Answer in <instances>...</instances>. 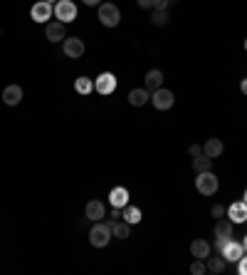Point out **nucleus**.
<instances>
[{
    "label": "nucleus",
    "mask_w": 247,
    "mask_h": 275,
    "mask_svg": "<svg viewBox=\"0 0 247 275\" xmlns=\"http://www.w3.org/2000/svg\"><path fill=\"white\" fill-rule=\"evenodd\" d=\"M138 8H143V10H151V8H156V0H136Z\"/></svg>",
    "instance_id": "cd10ccee"
},
{
    "label": "nucleus",
    "mask_w": 247,
    "mask_h": 275,
    "mask_svg": "<svg viewBox=\"0 0 247 275\" xmlns=\"http://www.w3.org/2000/svg\"><path fill=\"white\" fill-rule=\"evenodd\" d=\"M84 5H101V0H84Z\"/></svg>",
    "instance_id": "72a5a7b5"
},
{
    "label": "nucleus",
    "mask_w": 247,
    "mask_h": 275,
    "mask_svg": "<svg viewBox=\"0 0 247 275\" xmlns=\"http://www.w3.org/2000/svg\"><path fill=\"white\" fill-rule=\"evenodd\" d=\"M109 201H111V206L123 208L126 204H129V191H126L123 186H116V189H111L109 191Z\"/></svg>",
    "instance_id": "4468645a"
},
{
    "label": "nucleus",
    "mask_w": 247,
    "mask_h": 275,
    "mask_svg": "<svg viewBox=\"0 0 247 275\" xmlns=\"http://www.w3.org/2000/svg\"><path fill=\"white\" fill-rule=\"evenodd\" d=\"M205 265H208V273L220 275L222 270H225V258H222V255H220V258H210V261H208Z\"/></svg>",
    "instance_id": "b1692460"
},
{
    "label": "nucleus",
    "mask_w": 247,
    "mask_h": 275,
    "mask_svg": "<svg viewBox=\"0 0 247 275\" xmlns=\"http://www.w3.org/2000/svg\"><path fill=\"white\" fill-rule=\"evenodd\" d=\"M191 273H193V275H203V273H208V265H205L203 261H200V258H195V263L191 265Z\"/></svg>",
    "instance_id": "a878e982"
},
{
    "label": "nucleus",
    "mask_w": 247,
    "mask_h": 275,
    "mask_svg": "<svg viewBox=\"0 0 247 275\" xmlns=\"http://www.w3.org/2000/svg\"><path fill=\"white\" fill-rule=\"evenodd\" d=\"M222 258H225V263H237L242 255H245V248H242V243H237V241H228V246L222 248V253H220Z\"/></svg>",
    "instance_id": "1a4fd4ad"
},
{
    "label": "nucleus",
    "mask_w": 247,
    "mask_h": 275,
    "mask_svg": "<svg viewBox=\"0 0 247 275\" xmlns=\"http://www.w3.org/2000/svg\"><path fill=\"white\" fill-rule=\"evenodd\" d=\"M237 273H240V275H247V253L242 255V258H240V261H237Z\"/></svg>",
    "instance_id": "bb28decb"
},
{
    "label": "nucleus",
    "mask_w": 247,
    "mask_h": 275,
    "mask_svg": "<svg viewBox=\"0 0 247 275\" xmlns=\"http://www.w3.org/2000/svg\"><path fill=\"white\" fill-rule=\"evenodd\" d=\"M62 50H65L67 57L77 60V57L84 55V40H79V38H67V40L62 42Z\"/></svg>",
    "instance_id": "9b49d317"
},
{
    "label": "nucleus",
    "mask_w": 247,
    "mask_h": 275,
    "mask_svg": "<svg viewBox=\"0 0 247 275\" xmlns=\"http://www.w3.org/2000/svg\"><path fill=\"white\" fill-rule=\"evenodd\" d=\"M55 17L59 23H72V20H77V5L72 3V0H57L55 3Z\"/></svg>",
    "instance_id": "20e7f679"
},
{
    "label": "nucleus",
    "mask_w": 247,
    "mask_h": 275,
    "mask_svg": "<svg viewBox=\"0 0 247 275\" xmlns=\"http://www.w3.org/2000/svg\"><path fill=\"white\" fill-rule=\"evenodd\" d=\"M188 152H191V156L195 159V156H200V154H203V146H198V144H191V149H188Z\"/></svg>",
    "instance_id": "c85d7f7f"
},
{
    "label": "nucleus",
    "mask_w": 247,
    "mask_h": 275,
    "mask_svg": "<svg viewBox=\"0 0 247 275\" xmlns=\"http://www.w3.org/2000/svg\"><path fill=\"white\" fill-rule=\"evenodd\" d=\"M151 102H153V107H156L158 112H166V109H171V107H173L176 97H173V92H171V89H166V87H158V89H153Z\"/></svg>",
    "instance_id": "39448f33"
},
{
    "label": "nucleus",
    "mask_w": 247,
    "mask_h": 275,
    "mask_svg": "<svg viewBox=\"0 0 247 275\" xmlns=\"http://www.w3.org/2000/svg\"><path fill=\"white\" fill-rule=\"evenodd\" d=\"M245 50H247V40H245Z\"/></svg>",
    "instance_id": "58836bf2"
},
{
    "label": "nucleus",
    "mask_w": 247,
    "mask_h": 275,
    "mask_svg": "<svg viewBox=\"0 0 247 275\" xmlns=\"http://www.w3.org/2000/svg\"><path fill=\"white\" fill-rule=\"evenodd\" d=\"M222 152H225V146H222V141H220V139H208L205 144H203V154L210 156V159H218Z\"/></svg>",
    "instance_id": "dca6fc26"
},
{
    "label": "nucleus",
    "mask_w": 247,
    "mask_h": 275,
    "mask_svg": "<svg viewBox=\"0 0 247 275\" xmlns=\"http://www.w3.org/2000/svg\"><path fill=\"white\" fill-rule=\"evenodd\" d=\"M191 255L193 258H200V261L210 258V243H205V241H193L191 243Z\"/></svg>",
    "instance_id": "f3484780"
},
{
    "label": "nucleus",
    "mask_w": 247,
    "mask_h": 275,
    "mask_svg": "<svg viewBox=\"0 0 247 275\" xmlns=\"http://www.w3.org/2000/svg\"><path fill=\"white\" fill-rule=\"evenodd\" d=\"M149 99H151L149 89H131V92H129V104H131V107H143Z\"/></svg>",
    "instance_id": "a211bd4d"
},
{
    "label": "nucleus",
    "mask_w": 247,
    "mask_h": 275,
    "mask_svg": "<svg viewBox=\"0 0 247 275\" xmlns=\"http://www.w3.org/2000/svg\"><path fill=\"white\" fill-rule=\"evenodd\" d=\"M111 223H101V221H94V226H92V231H89V243L94 248H104L109 246L111 241Z\"/></svg>",
    "instance_id": "f257e3e1"
},
{
    "label": "nucleus",
    "mask_w": 247,
    "mask_h": 275,
    "mask_svg": "<svg viewBox=\"0 0 247 275\" xmlns=\"http://www.w3.org/2000/svg\"><path fill=\"white\" fill-rule=\"evenodd\" d=\"M94 89L99 95H111V92L116 89V77H114L111 72H101L94 80Z\"/></svg>",
    "instance_id": "0eeeda50"
},
{
    "label": "nucleus",
    "mask_w": 247,
    "mask_h": 275,
    "mask_svg": "<svg viewBox=\"0 0 247 275\" xmlns=\"http://www.w3.org/2000/svg\"><path fill=\"white\" fill-rule=\"evenodd\" d=\"M225 213H228V211H225L222 206H213V216H215V218H222Z\"/></svg>",
    "instance_id": "c756f323"
},
{
    "label": "nucleus",
    "mask_w": 247,
    "mask_h": 275,
    "mask_svg": "<svg viewBox=\"0 0 247 275\" xmlns=\"http://www.w3.org/2000/svg\"><path fill=\"white\" fill-rule=\"evenodd\" d=\"M242 248H245V253H247V235H245V241H242Z\"/></svg>",
    "instance_id": "f704fd0d"
},
{
    "label": "nucleus",
    "mask_w": 247,
    "mask_h": 275,
    "mask_svg": "<svg viewBox=\"0 0 247 275\" xmlns=\"http://www.w3.org/2000/svg\"><path fill=\"white\" fill-rule=\"evenodd\" d=\"M240 89H242V95H247V77H242V82H240Z\"/></svg>",
    "instance_id": "473e14b6"
},
{
    "label": "nucleus",
    "mask_w": 247,
    "mask_h": 275,
    "mask_svg": "<svg viewBox=\"0 0 247 275\" xmlns=\"http://www.w3.org/2000/svg\"><path fill=\"white\" fill-rule=\"evenodd\" d=\"M242 201H245V204H247V191H245V198H242Z\"/></svg>",
    "instance_id": "c9c22d12"
},
{
    "label": "nucleus",
    "mask_w": 247,
    "mask_h": 275,
    "mask_svg": "<svg viewBox=\"0 0 247 275\" xmlns=\"http://www.w3.org/2000/svg\"><path fill=\"white\" fill-rule=\"evenodd\" d=\"M47 3H57V0H47Z\"/></svg>",
    "instance_id": "4c0bfd02"
},
{
    "label": "nucleus",
    "mask_w": 247,
    "mask_h": 275,
    "mask_svg": "<svg viewBox=\"0 0 247 275\" xmlns=\"http://www.w3.org/2000/svg\"><path fill=\"white\" fill-rule=\"evenodd\" d=\"M210 166H213V159L205 156V154H200V156H195L193 159V169L200 174V171H210Z\"/></svg>",
    "instance_id": "5701e85b"
},
{
    "label": "nucleus",
    "mask_w": 247,
    "mask_h": 275,
    "mask_svg": "<svg viewBox=\"0 0 247 275\" xmlns=\"http://www.w3.org/2000/svg\"><path fill=\"white\" fill-rule=\"evenodd\" d=\"M151 20H153V25H166L168 23V13L166 10H153Z\"/></svg>",
    "instance_id": "393cba45"
},
{
    "label": "nucleus",
    "mask_w": 247,
    "mask_h": 275,
    "mask_svg": "<svg viewBox=\"0 0 247 275\" xmlns=\"http://www.w3.org/2000/svg\"><path fill=\"white\" fill-rule=\"evenodd\" d=\"M228 246V241H222V238H215V250L218 253H222V248Z\"/></svg>",
    "instance_id": "2f4dec72"
},
{
    "label": "nucleus",
    "mask_w": 247,
    "mask_h": 275,
    "mask_svg": "<svg viewBox=\"0 0 247 275\" xmlns=\"http://www.w3.org/2000/svg\"><path fill=\"white\" fill-rule=\"evenodd\" d=\"M168 5H171L168 0H156V8H153V10H166Z\"/></svg>",
    "instance_id": "7c9ffc66"
},
{
    "label": "nucleus",
    "mask_w": 247,
    "mask_h": 275,
    "mask_svg": "<svg viewBox=\"0 0 247 275\" xmlns=\"http://www.w3.org/2000/svg\"><path fill=\"white\" fill-rule=\"evenodd\" d=\"M45 35H47V40H50V42H65V40H67L65 23H59V20L47 23V25H45Z\"/></svg>",
    "instance_id": "6e6552de"
},
{
    "label": "nucleus",
    "mask_w": 247,
    "mask_h": 275,
    "mask_svg": "<svg viewBox=\"0 0 247 275\" xmlns=\"http://www.w3.org/2000/svg\"><path fill=\"white\" fill-rule=\"evenodd\" d=\"M218 186H220V181L213 171H200L198 179H195V189H198V193H203V196L218 193Z\"/></svg>",
    "instance_id": "f03ea898"
},
{
    "label": "nucleus",
    "mask_w": 247,
    "mask_h": 275,
    "mask_svg": "<svg viewBox=\"0 0 247 275\" xmlns=\"http://www.w3.org/2000/svg\"><path fill=\"white\" fill-rule=\"evenodd\" d=\"M233 221L228 218H220L218 223H215V238H222V241H230V238H233Z\"/></svg>",
    "instance_id": "2eb2a0df"
},
{
    "label": "nucleus",
    "mask_w": 247,
    "mask_h": 275,
    "mask_svg": "<svg viewBox=\"0 0 247 275\" xmlns=\"http://www.w3.org/2000/svg\"><path fill=\"white\" fill-rule=\"evenodd\" d=\"M111 223V233L116 235V238H129V235H131V228H129V223H126V221H114L111 218L109 221Z\"/></svg>",
    "instance_id": "412c9836"
},
{
    "label": "nucleus",
    "mask_w": 247,
    "mask_h": 275,
    "mask_svg": "<svg viewBox=\"0 0 247 275\" xmlns=\"http://www.w3.org/2000/svg\"><path fill=\"white\" fill-rule=\"evenodd\" d=\"M168 3H178V0H168Z\"/></svg>",
    "instance_id": "e433bc0d"
},
{
    "label": "nucleus",
    "mask_w": 247,
    "mask_h": 275,
    "mask_svg": "<svg viewBox=\"0 0 247 275\" xmlns=\"http://www.w3.org/2000/svg\"><path fill=\"white\" fill-rule=\"evenodd\" d=\"M74 89H77L79 95L87 97L92 89H94V82H92L89 77H77V80H74Z\"/></svg>",
    "instance_id": "4be33fe9"
},
{
    "label": "nucleus",
    "mask_w": 247,
    "mask_h": 275,
    "mask_svg": "<svg viewBox=\"0 0 247 275\" xmlns=\"http://www.w3.org/2000/svg\"><path fill=\"white\" fill-rule=\"evenodd\" d=\"M52 15H55V5L47 3V0H40V3H35V5L30 8V17H32L35 23H45V20H50Z\"/></svg>",
    "instance_id": "423d86ee"
},
{
    "label": "nucleus",
    "mask_w": 247,
    "mask_h": 275,
    "mask_svg": "<svg viewBox=\"0 0 247 275\" xmlns=\"http://www.w3.org/2000/svg\"><path fill=\"white\" fill-rule=\"evenodd\" d=\"M158 87H163V72L161 69H151L149 75H146V89H158Z\"/></svg>",
    "instance_id": "6ab92c4d"
},
{
    "label": "nucleus",
    "mask_w": 247,
    "mask_h": 275,
    "mask_svg": "<svg viewBox=\"0 0 247 275\" xmlns=\"http://www.w3.org/2000/svg\"><path fill=\"white\" fill-rule=\"evenodd\" d=\"M121 216H123V221H126L129 226H134V223H138V221L143 218V216H141V208L129 206V204H126V206L121 208Z\"/></svg>",
    "instance_id": "aec40b11"
},
{
    "label": "nucleus",
    "mask_w": 247,
    "mask_h": 275,
    "mask_svg": "<svg viewBox=\"0 0 247 275\" xmlns=\"http://www.w3.org/2000/svg\"><path fill=\"white\" fill-rule=\"evenodd\" d=\"M99 20H101L104 28H116L121 23V13L114 3H101L99 5Z\"/></svg>",
    "instance_id": "7ed1b4c3"
},
{
    "label": "nucleus",
    "mask_w": 247,
    "mask_h": 275,
    "mask_svg": "<svg viewBox=\"0 0 247 275\" xmlns=\"http://www.w3.org/2000/svg\"><path fill=\"white\" fill-rule=\"evenodd\" d=\"M84 216L89 221H101V218H107V208H104L101 201H89L84 206Z\"/></svg>",
    "instance_id": "f8f14e48"
},
{
    "label": "nucleus",
    "mask_w": 247,
    "mask_h": 275,
    "mask_svg": "<svg viewBox=\"0 0 247 275\" xmlns=\"http://www.w3.org/2000/svg\"><path fill=\"white\" fill-rule=\"evenodd\" d=\"M228 218L233 223H245L247 221V204L245 201H235L233 206L228 208Z\"/></svg>",
    "instance_id": "ddd939ff"
},
{
    "label": "nucleus",
    "mask_w": 247,
    "mask_h": 275,
    "mask_svg": "<svg viewBox=\"0 0 247 275\" xmlns=\"http://www.w3.org/2000/svg\"><path fill=\"white\" fill-rule=\"evenodd\" d=\"M3 102H5L8 107H17V104L23 102V87H20V84H8V87L3 89Z\"/></svg>",
    "instance_id": "9d476101"
}]
</instances>
